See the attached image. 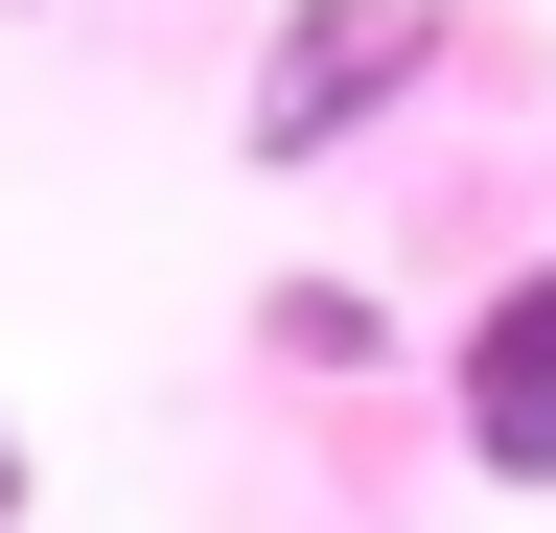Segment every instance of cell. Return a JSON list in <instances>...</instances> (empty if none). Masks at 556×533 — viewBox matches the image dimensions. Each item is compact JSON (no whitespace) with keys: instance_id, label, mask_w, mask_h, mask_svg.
Segmentation results:
<instances>
[{"instance_id":"6da1fadb","label":"cell","mask_w":556,"mask_h":533,"mask_svg":"<svg viewBox=\"0 0 556 533\" xmlns=\"http://www.w3.org/2000/svg\"><path fill=\"white\" fill-rule=\"evenodd\" d=\"M417 71H441V24H417V0H302V24L255 47V116H232V140H255L278 186H302L325 140H371V116H394Z\"/></svg>"},{"instance_id":"7a4b0ae2","label":"cell","mask_w":556,"mask_h":533,"mask_svg":"<svg viewBox=\"0 0 556 533\" xmlns=\"http://www.w3.org/2000/svg\"><path fill=\"white\" fill-rule=\"evenodd\" d=\"M441 418H464V464H486V487H556V255L464 325V394H441Z\"/></svg>"},{"instance_id":"3957f363","label":"cell","mask_w":556,"mask_h":533,"mask_svg":"<svg viewBox=\"0 0 556 533\" xmlns=\"http://www.w3.org/2000/svg\"><path fill=\"white\" fill-rule=\"evenodd\" d=\"M255 348H278V371H394V302H371V279H278Z\"/></svg>"},{"instance_id":"277c9868","label":"cell","mask_w":556,"mask_h":533,"mask_svg":"<svg viewBox=\"0 0 556 533\" xmlns=\"http://www.w3.org/2000/svg\"><path fill=\"white\" fill-rule=\"evenodd\" d=\"M24 510H47V464H24V418H0V533H24Z\"/></svg>"}]
</instances>
